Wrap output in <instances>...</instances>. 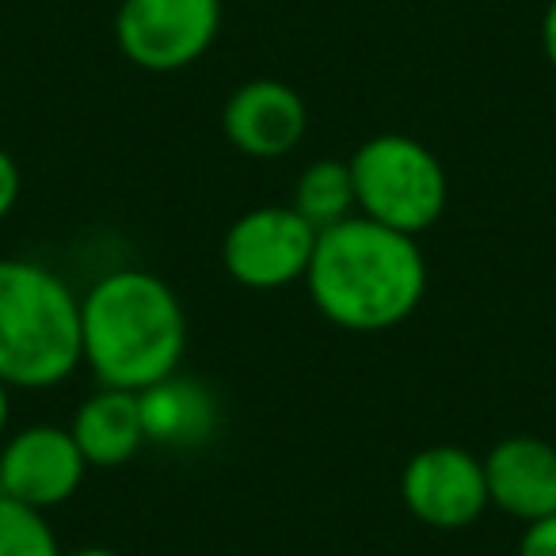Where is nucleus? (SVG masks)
I'll list each match as a JSON object with an SVG mask.
<instances>
[{"label":"nucleus","instance_id":"obj_4","mask_svg":"<svg viewBox=\"0 0 556 556\" xmlns=\"http://www.w3.org/2000/svg\"><path fill=\"white\" fill-rule=\"evenodd\" d=\"M358 214L419 237L442 217L450 199L442 161L408 134H374L351 156Z\"/></svg>","mask_w":556,"mask_h":556},{"label":"nucleus","instance_id":"obj_8","mask_svg":"<svg viewBox=\"0 0 556 556\" xmlns=\"http://www.w3.org/2000/svg\"><path fill=\"white\" fill-rule=\"evenodd\" d=\"M88 472L70 427L58 424H27L0 446V480L4 495L27 507L50 510L73 500Z\"/></svg>","mask_w":556,"mask_h":556},{"label":"nucleus","instance_id":"obj_6","mask_svg":"<svg viewBox=\"0 0 556 556\" xmlns=\"http://www.w3.org/2000/svg\"><path fill=\"white\" fill-rule=\"evenodd\" d=\"M317 237L294 206H255L225 229L222 263L237 287L282 290L305 282Z\"/></svg>","mask_w":556,"mask_h":556},{"label":"nucleus","instance_id":"obj_10","mask_svg":"<svg viewBox=\"0 0 556 556\" xmlns=\"http://www.w3.org/2000/svg\"><path fill=\"white\" fill-rule=\"evenodd\" d=\"M488 500L518 522L556 515V446L538 434H507L484 454Z\"/></svg>","mask_w":556,"mask_h":556},{"label":"nucleus","instance_id":"obj_12","mask_svg":"<svg viewBox=\"0 0 556 556\" xmlns=\"http://www.w3.org/2000/svg\"><path fill=\"white\" fill-rule=\"evenodd\" d=\"M88 469H118L141 446H146V424H141V401L130 389L100 386L85 396L70 424Z\"/></svg>","mask_w":556,"mask_h":556},{"label":"nucleus","instance_id":"obj_5","mask_svg":"<svg viewBox=\"0 0 556 556\" xmlns=\"http://www.w3.org/2000/svg\"><path fill=\"white\" fill-rule=\"evenodd\" d=\"M222 31V0H123L115 42L146 73H179L194 65Z\"/></svg>","mask_w":556,"mask_h":556},{"label":"nucleus","instance_id":"obj_9","mask_svg":"<svg viewBox=\"0 0 556 556\" xmlns=\"http://www.w3.org/2000/svg\"><path fill=\"white\" fill-rule=\"evenodd\" d=\"M222 130L237 153L252 161H278L294 153L309 130V108L287 80L255 77L232 88L222 111Z\"/></svg>","mask_w":556,"mask_h":556},{"label":"nucleus","instance_id":"obj_18","mask_svg":"<svg viewBox=\"0 0 556 556\" xmlns=\"http://www.w3.org/2000/svg\"><path fill=\"white\" fill-rule=\"evenodd\" d=\"M9 419H12V389L0 381V439L9 431Z\"/></svg>","mask_w":556,"mask_h":556},{"label":"nucleus","instance_id":"obj_15","mask_svg":"<svg viewBox=\"0 0 556 556\" xmlns=\"http://www.w3.org/2000/svg\"><path fill=\"white\" fill-rule=\"evenodd\" d=\"M518 556H556V515L526 526L518 538Z\"/></svg>","mask_w":556,"mask_h":556},{"label":"nucleus","instance_id":"obj_17","mask_svg":"<svg viewBox=\"0 0 556 556\" xmlns=\"http://www.w3.org/2000/svg\"><path fill=\"white\" fill-rule=\"evenodd\" d=\"M541 47H545L548 65L556 70V0L545 9V16H541Z\"/></svg>","mask_w":556,"mask_h":556},{"label":"nucleus","instance_id":"obj_3","mask_svg":"<svg viewBox=\"0 0 556 556\" xmlns=\"http://www.w3.org/2000/svg\"><path fill=\"white\" fill-rule=\"evenodd\" d=\"M80 358V298L35 260H0V381L62 386Z\"/></svg>","mask_w":556,"mask_h":556},{"label":"nucleus","instance_id":"obj_11","mask_svg":"<svg viewBox=\"0 0 556 556\" xmlns=\"http://www.w3.org/2000/svg\"><path fill=\"white\" fill-rule=\"evenodd\" d=\"M141 424H146V442L168 450H194L206 446L222 427V404H217L214 389L202 386L199 378H172L156 381V386L141 389Z\"/></svg>","mask_w":556,"mask_h":556},{"label":"nucleus","instance_id":"obj_14","mask_svg":"<svg viewBox=\"0 0 556 556\" xmlns=\"http://www.w3.org/2000/svg\"><path fill=\"white\" fill-rule=\"evenodd\" d=\"M0 556H65L47 510L20 500H0Z\"/></svg>","mask_w":556,"mask_h":556},{"label":"nucleus","instance_id":"obj_19","mask_svg":"<svg viewBox=\"0 0 556 556\" xmlns=\"http://www.w3.org/2000/svg\"><path fill=\"white\" fill-rule=\"evenodd\" d=\"M65 556H118L115 548H103V545H85V548H73Z\"/></svg>","mask_w":556,"mask_h":556},{"label":"nucleus","instance_id":"obj_16","mask_svg":"<svg viewBox=\"0 0 556 556\" xmlns=\"http://www.w3.org/2000/svg\"><path fill=\"white\" fill-rule=\"evenodd\" d=\"M20 187H24V179H20V164L16 156L9 153V149H0V222L16 210L20 202Z\"/></svg>","mask_w":556,"mask_h":556},{"label":"nucleus","instance_id":"obj_7","mask_svg":"<svg viewBox=\"0 0 556 556\" xmlns=\"http://www.w3.org/2000/svg\"><path fill=\"white\" fill-rule=\"evenodd\" d=\"M401 500L431 530H469L488 507L484 457L465 446H424L401 472Z\"/></svg>","mask_w":556,"mask_h":556},{"label":"nucleus","instance_id":"obj_1","mask_svg":"<svg viewBox=\"0 0 556 556\" xmlns=\"http://www.w3.org/2000/svg\"><path fill=\"white\" fill-rule=\"evenodd\" d=\"M305 287L320 317L336 328L386 332L404 325L424 302V248L408 232L351 214L317 237Z\"/></svg>","mask_w":556,"mask_h":556},{"label":"nucleus","instance_id":"obj_13","mask_svg":"<svg viewBox=\"0 0 556 556\" xmlns=\"http://www.w3.org/2000/svg\"><path fill=\"white\" fill-rule=\"evenodd\" d=\"M290 206H294L317 232L332 229V225H340L343 217L358 214L351 164L348 161H313L309 168L298 176L294 202H290Z\"/></svg>","mask_w":556,"mask_h":556},{"label":"nucleus","instance_id":"obj_2","mask_svg":"<svg viewBox=\"0 0 556 556\" xmlns=\"http://www.w3.org/2000/svg\"><path fill=\"white\" fill-rule=\"evenodd\" d=\"M187 355V309L161 275L118 267L80 298V358L100 386L141 389L172 378Z\"/></svg>","mask_w":556,"mask_h":556},{"label":"nucleus","instance_id":"obj_20","mask_svg":"<svg viewBox=\"0 0 556 556\" xmlns=\"http://www.w3.org/2000/svg\"><path fill=\"white\" fill-rule=\"evenodd\" d=\"M0 500H4V480H0Z\"/></svg>","mask_w":556,"mask_h":556}]
</instances>
